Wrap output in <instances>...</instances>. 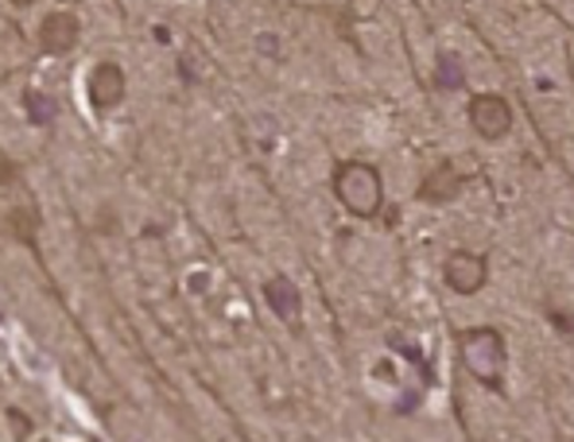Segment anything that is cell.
<instances>
[{
    "instance_id": "1",
    "label": "cell",
    "mask_w": 574,
    "mask_h": 442,
    "mask_svg": "<svg viewBox=\"0 0 574 442\" xmlns=\"http://www.w3.org/2000/svg\"><path fill=\"white\" fill-rule=\"evenodd\" d=\"M458 357L466 373L481 388L505 392V373H509V342L494 326H469L458 334Z\"/></svg>"
},
{
    "instance_id": "2",
    "label": "cell",
    "mask_w": 574,
    "mask_h": 442,
    "mask_svg": "<svg viewBox=\"0 0 574 442\" xmlns=\"http://www.w3.org/2000/svg\"><path fill=\"white\" fill-rule=\"evenodd\" d=\"M338 202L349 209L354 217L369 222V217L380 214L385 206V183H380V171L365 160H338L334 163V179H331Z\"/></svg>"
},
{
    "instance_id": "3",
    "label": "cell",
    "mask_w": 574,
    "mask_h": 442,
    "mask_svg": "<svg viewBox=\"0 0 574 442\" xmlns=\"http://www.w3.org/2000/svg\"><path fill=\"white\" fill-rule=\"evenodd\" d=\"M469 129L481 140H505L512 132V105L505 94H474L466 105Z\"/></svg>"
},
{
    "instance_id": "4",
    "label": "cell",
    "mask_w": 574,
    "mask_h": 442,
    "mask_svg": "<svg viewBox=\"0 0 574 442\" xmlns=\"http://www.w3.org/2000/svg\"><path fill=\"white\" fill-rule=\"evenodd\" d=\"M443 283L454 291V295H477V291L489 283V260H486V252L454 249L451 257L443 260Z\"/></svg>"
},
{
    "instance_id": "5",
    "label": "cell",
    "mask_w": 574,
    "mask_h": 442,
    "mask_svg": "<svg viewBox=\"0 0 574 442\" xmlns=\"http://www.w3.org/2000/svg\"><path fill=\"white\" fill-rule=\"evenodd\" d=\"M124 89H129V82H124V71L113 58L98 63L86 78V97L94 105V114H113L117 105L124 101Z\"/></svg>"
},
{
    "instance_id": "6",
    "label": "cell",
    "mask_w": 574,
    "mask_h": 442,
    "mask_svg": "<svg viewBox=\"0 0 574 442\" xmlns=\"http://www.w3.org/2000/svg\"><path fill=\"white\" fill-rule=\"evenodd\" d=\"M462 186H466V179H462V171L454 168L451 160H438L435 168H431L427 175L420 179V186H415V198L427 202V206H446V202L458 198Z\"/></svg>"
},
{
    "instance_id": "7",
    "label": "cell",
    "mask_w": 574,
    "mask_h": 442,
    "mask_svg": "<svg viewBox=\"0 0 574 442\" xmlns=\"http://www.w3.org/2000/svg\"><path fill=\"white\" fill-rule=\"evenodd\" d=\"M82 40V24L74 12H47L40 20V51L47 55H71Z\"/></svg>"
},
{
    "instance_id": "8",
    "label": "cell",
    "mask_w": 574,
    "mask_h": 442,
    "mask_svg": "<svg viewBox=\"0 0 574 442\" xmlns=\"http://www.w3.org/2000/svg\"><path fill=\"white\" fill-rule=\"evenodd\" d=\"M260 291H264V303L275 311V319H283L288 326H300L303 295H300V288L288 280V276H268V280L260 283Z\"/></svg>"
},
{
    "instance_id": "9",
    "label": "cell",
    "mask_w": 574,
    "mask_h": 442,
    "mask_svg": "<svg viewBox=\"0 0 574 442\" xmlns=\"http://www.w3.org/2000/svg\"><path fill=\"white\" fill-rule=\"evenodd\" d=\"M40 226L43 217L35 206H12L9 214H4V229H9V237H17L24 249H32L35 257H40Z\"/></svg>"
},
{
    "instance_id": "10",
    "label": "cell",
    "mask_w": 574,
    "mask_h": 442,
    "mask_svg": "<svg viewBox=\"0 0 574 442\" xmlns=\"http://www.w3.org/2000/svg\"><path fill=\"white\" fill-rule=\"evenodd\" d=\"M4 431H9V439H32L35 427L17 403H9V408H4Z\"/></svg>"
},
{
    "instance_id": "11",
    "label": "cell",
    "mask_w": 574,
    "mask_h": 442,
    "mask_svg": "<svg viewBox=\"0 0 574 442\" xmlns=\"http://www.w3.org/2000/svg\"><path fill=\"white\" fill-rule=\"evenodd\" d=\"M548 319L555 322V326L563 330V334H571V338H574V314H563V311H548Z\"/></svg>"
},
{
    "instance_id": "12",
    "label": "cell",
    "mask_w": 574,
    "mask_h": 442,
    "mask_svg": "<svg viewBox=\"0 0 574 442\" xmlns=\"http://www.w3.org/2000/svg\"><path fill=\"white\" fill-rule=\"evenodd\" d=\"M4 186H12V179H17V168H12V155H4Z\"/></svg>"
},
{
    "instance_id": "13",
    "label": "cell",
    "mask_w": 574,
    "mask_h": 442,
    "mask_svg": "<svg viewBox=\"0 0 574 442\" xmlns=\"http://www.w3.org/2000/svg\"><path fill=\"white\" fill-rule=\"evenodd\" d=\"M9 4H12V9H32L35 0H9Z\"/></svg>"
}]
</instances>
